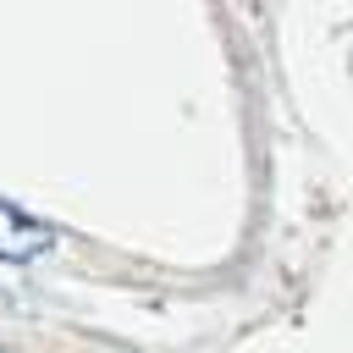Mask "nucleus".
I'll return each mask as SVG.
<instances>
[{"label":"nucleus","instance_id":"2","mask_svg":"<svg viewBox=\"0 0 353 353\" xmlns=\"http://www.w3.org/2000/svg\"><path fill=\"white\" fill-rule=\"evenodd\" d=\"M0 353H6V347H0Z\"/></svg>","mask_w":353,"mask_h":353},{"label":"nucleus","instance_id":"1","mask_svg":"<svg viewBox=\"0 0 353 353\" xmlns=\"http://www.w3.org/2000/svg\"><path fill=\"white\" fill-rule=\"evenodd\" d=\"M50 243H55V232H50L44 221H33L28 210H17V204L0 199V259L28 265V259H39Z\"/></svg>","mask_w":353,"mask_h":353}]
</instances>
